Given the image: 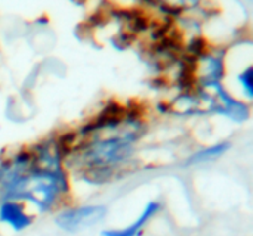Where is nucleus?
I'll list each match as a JSON object with an SVG mask.
<instances>
[{
  "label": "nucleus",
  "mask_w": 253,
  "mask_h": 236,
  "mask_svg": "<svg viewBox=\"0 0 253 236\" xmlns=\"http://www.w3.org/2000/svg\"><path fill=\"white\" fill-rule=\"evenodd\" d=\"M67 179L62 170H39L31 169L9 185H4V201L28 200L40 211L53 207L61 194L67 191Z\"/></svg>",
  "instance_id": "f257e3e1"
},
{
  "label": "nucleus",
  "mask_w": 253,
  "mask_h": 236,
  "mask_svg": "<svg viewBox=\"0 0 253 236\" xmlns=\"http://www.w3.org/2000/svg\"><path fill=\"white\" fill-rule=\"evenodd\" d=\"M136 132H126L120 136L95 140L86 146L83 160L87 169H116L132 154V143L136 140Z\"/></svg>",
  "instance_id": "f03ea898"
},
{
  "label": "nucleus",
  "mask_w": 253,
  "mask_h": 236,
  "mask_svg": "<svg viewBox=\"0 0 253 236\" xmlns=\"http://www.w3.org/2000/svg\"><path fill=\"white\" fill-rule=\"evenodd\" d=\"M105 214L107 208L104 205H83L61 211L55 222L62 231L74 234L95 226L105 217Z\"/></svg>",
  "instance_id": "7ed1b4c3"
},
{
  "label": "nucleus",
  "mask_w": 253,
  "mask_h": 236,
  "mask_svg": "<svg viewBox=\"0 0 253 236\" xmlns=\"http://www.w3.org/2000/svg\"><path fill=\"white\" fill-rule=\"evenodd\" d=\"M205 86L208 90H212L216 98V101H213V111L227 115L236 123H242L249 118L248 105L228 95L219 83H205Z\"/></svg>",
  "instance_id": "20e7f679"
},
{
  "label": "nucleus",
  "mask_w": 253,
  "mask_h": 236,
  "mask_svg": "<svg viewBox=\"0 0 253 236\" xmlns=\"http://www.w3.org/2000/svg\"><path fill=\"white\" fill-rule=\"evenodd\" d=\"M0 222L10 226L13 231L21 232L30 226L31 219L24 207L16 201H3L0 205Z\"/></svg>",
  "instance_id": "39448f33"
},
{
  "label": "nucleus",
  "mask_w": 253,
  "mask_h": 236,
  "mask_svg": "<svg viewBox=\"0 0 253 236\" xmlns=\"http://www.w3.org/2000/svg\"><path fill=\"white\" fill-rule=\"evenodd\" d=\"M159 210H160V204L156 201H150L133 223H130L129 226H126L123 229L102 231V236H138L141 234V231L147 226V223L159 213Z\"/></svg>",
  "instance_id": "423d86ee"
},
{
  "label": "nucleus",
  "mask_w": 253,
  "mask_h": 236,
  "mask_svg": "<svg viewBox=\"0 0 253 236\" xmlns=\"http://www.w3.org/2000/svg\"><path fill=\"white\" fill-rule=\"evenodd\" d=\"M231 148V143L230 142H219L213 146H209L206 149H202L196 154H193L187 164H202V163H209V161H213L219 157H222L228 149Z\"/></svg>",
  "instance_id": "0eeeda50"
},
{
  "label": "nucleus",
  "mask_w": 253,
  "mask_h": 236,
  "mask_svg": "<svg viewBox=\"0 0 253 236\" xmlns=\"http://www.w3.org/2000/svg\"><path fill=\"white\" fill-rule=\"evenodd\" d=\"M237 80L242 86V89L245 90L248 98L253 96V68L248 67L245 71H242V74L237 75Z\"/></svg>",
  "instance_id": "6e6552de"
},
{
  "label": "nucleus",
  "mask_w": 253,
  "mask_h": 236,
  "mask_svg": "<svg viewBox=\"0 0 253 236\" xmlns=\"http://www.w3.org/2000/svg\"><path fill=\"white\" fill-rule=\"evenodd\" d=\"M188 50L194 56V59L199 58V56H202L205 53V41H203V38H200V37L193 38L191 43L188 44Z\"/></svg>",
  "instance_id": "1a4fd4ad"
}]
</instances>
